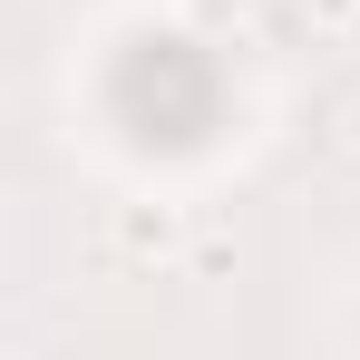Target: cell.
Segmentation results:
<instances>
[{
    "label": "cell",
    "mask_w": 360,
    "mask_h": 360,
    "mask_svg": "<svg viewBox=\"0 0 360 360\" xmlns=\"http://www.w3.org/2000/svg\"><path fill=\"white\" fill-rule=\"evenodd\" d=\"M224 98L214 59H195V39H136L117 68V108L136 117V136H205Z\"/></svg>",
    "instance_id": "1"
}]
</instances>
